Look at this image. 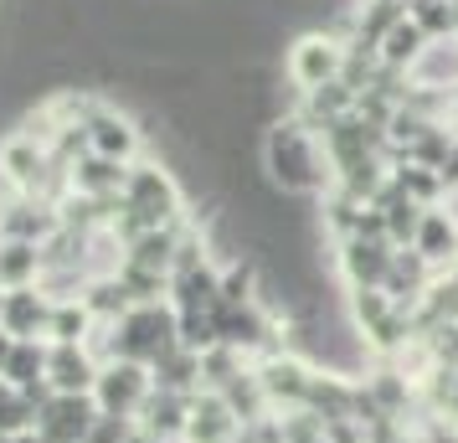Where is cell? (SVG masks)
<instances>
[{"label":"cell","instance_id":"1","mask_svg":"<svg viewBox=\"0 0 458 443\" xmlns=\"http://www.w3.org/2000/svg\"><path fill=\"white\" fill-rule=\"evenodd\" d=\"M263 155H268V170L273 181L284 191H314L319 181H325V170H319V149L310 145V134L299 124H278L268 134V145H263Z\"/></svg>","mask_w":458,"mask_h":443},{"label":"cell","instance_id":"2","mask_svg":"<svg viewBox=\"0 0 458 443\" xmlns=\"http://www.w3.org/2000/svg\"><path fill=\"white\" fill-rule=\"evenodd\" d=\"M124 196H129V211H140V222H145L149 233L165 222L170 211H175V186H170V175L165 170H134L129 175V186H124Z\"/></svg>","mask_w":458,"mask_h":443},{"label":"cell","instance_id":"3","mask_svg":"<svg viewBox=\"0 0 458 443\" xmlns=\"http://www.w3.org/2000/svg\"><path fill=\"white\" fill-rule=\"evenodd\" d=\"M293 83H304L310 93H319V88H330L335 83V72H340V47L325 42V37H310V42H299L293 47Z\"/></svg>","mask_w":458,"mask_h":443},{"label":"cell","instance_id":"4","mask_svg":"<svg viewBox=\"0 0 458 443\" xmlns=\"http://www.w3.org/2000/svg\"><path fill=\"white\" fill-rule=\"evenodd\" d=\"M83 129H88V145H93V155H104V160H129V155H134V145H140V129H134V119H124V114H108V108H98Z\"/></svg>","mask_w":458,"mask_h":443},{"label":"cell","instance_id":"5","mask_svg":"<svg viewBox=\"0 0 458 443\" xmlns=\"http://www.w3.org/2000/svg\"><path fill=\"white\" fill-rule=\"evenodd\" d=\"M93 387H98V402H104L108 418H124L145 397V371H140V361H124V366H108Z\"/></svg>","mask_w":458,"mask_h":443},{"label":"cell","instance_id":"6","mask_svg":"<svg viewBox=\"0 0 458 443\" xmlns=\"http://www.w3.org/2000/svg\"><path fill=\"white\" fill-rule=\"evenodd\" d=\"M310 366L304 361H293V356H273L263 361V371H258V387H263V397L268 402H304L310 397Z\"/></svg>","mask_w":458,"mask_h":443},{"label":"cell","instance_id":"7","mask_svg":"<svg viewBox=\"0 0 458 443\" xmlns=\"http://www.w3.org/2000/svg\"><path fill=\"white\" fill-rule=\"evenodd\" d=\"M42 428L52 443H78L93 428V407L83 402V392H63V397L52 402V413L42 418Z\"/></svg>","mask_w":458,"mask_h":443},{"label":"cell","instance_id":"8","mask_svg":"<svg viewBox=\"0 0 458 443\" xmlns=\"http://www.w3.org/2000/svg\"><path fill=\"white\" fill-rule=\"evenodd\" d=\"M0 166H5V175L16 181V186H37L42 181V166H47V155L37 140H26V134H16L11 145L0 149Z\"/></svg>","mask_w":458,"mask_h":443},{"label":"cell","instance_id":"9","mask_svg":"<svg viewBox=\"0 0 458 443\" xmlns=\"http://www.w3.org/2000/svg\"><path fill=\"white\" fill-rule=\"evenodd\" d=\"M237 428V413H232L222 397H207L196 413H191V439L196 443H222Z\"/></svg>","mask_w":458,"mask_h":443},{"label":"cell","instance_id":"10","mask_svg":"<svg viewBox=\"0 0 458 443\" xmlns=\"http://www.w3.org/2000/svg\"><path fill=\"white\" fill-rule=\"evenodd\" d=\"M417 253L428 258V263H437V258H454V248H458V233H454V222L443 217V211H428L422 217V227H417Z\"/></svg>","mask_w":458,"mask_h":443},{"label":"cell","instance_id":"11","mask_svg":"<svg viewBox=\"0 0 458 443\" xmlns=\"http://www.w3.org/2000/svg\"><path fill=\"white\" fill-rule=\"evenodd\" d=\"M78 191H88V196H108V191H124L129 186V175L119 160H104V155H93L88 166H78Z\"/></svg>","mask_w":458,"mask_h":443},{"label":"cell","instance_id":"12","mask_svg":"<svg viewBox=\"0 0 458 443\" xmlns=\"http://www.w3.org/2000/svg\"><path fill=\"white\" fill-rule=\"evenodd\" d=\"M52 381H57L63 392H88L98 377H93V366H88V356L78 345H57V356H52Z\"/></svg>","mask_w":458,"mask_h":443},{"label":"cell","instance_id":"13","mask_svg":"<svg viewBox=\"0 0 458 443\" xmlns=\"http://www.w3.org/2000/svg\"><path fill=\"white\" fill-rule=\"evenodd\" d=\"M26 278H37V243H5L0 248V284L5 289H26Z\"/></svg>","mask_w":458,"mask_h":443},{"label":"cell","instance_id":"14","mask_svg":"<svg viewBox=\"0 0 458 443\" xmlns=\"http://www.w3.org/2000/svg\"><path fill=\"white\" fill-rule=\"evenodd\" d=\"M345 268H351V278L366 289V284H376V278L392 268V258L381 253L376 243H351V253H345Z\"/></svg>","mask_w":458,"mask_h":443},{"label":"cell","instance_id":"15","mask_svg":"<svg viewBox=\"0 0 458 443\" xmlns=\"http://www.w3.org/2000/svg\"><path fill=\"white\" fill-rule=\"evenodd\" d=\"M170 253H175V237L170 233H145L140 243H134V268H149V274H165L170 268Z\"/></svg>","mask_w":458,"mask_h":443},{"label":"cell","instance_id":"16","mask_svg":"<svg viewBox=\"0 0 458 443\" xmlns=\"http://www.w3.org/2000/svg\"><path fill=\"white\" fill-rule=\"evenodd\" d=\"M88 330V310H78V304H57L52 310V336H57V345H78Z\"/></svg>","mask_w":458,"mask_h":443},{"label":"cell","instance_id":"17","mask_svg":"<svg viewBox=\"0 0 458 443\" xmlns=\"http://www.w3.org/2000/svg\"><path fill=\"white\" fill-rule=\"evenodd\" d=\"M417 47H422V26L396 21L392 37H386V63H407V57H417Z\"/></svg>","mask_w":458,"mask_h":443}]
</instances>
